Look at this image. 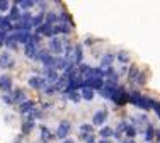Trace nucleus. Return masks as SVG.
<instances>
[{"label": "nucleus", "mask_w": 160, "mask_h": 143, "mask_svg": "<svg viewBox=\"0 0 160 143\" xmlns=\"http://www.w3.org/2000/svg\"><path fill=\"white\" fill-rule=\"evenodd\" d=\"M83 95H85V99H92V92H90V90L83 92Z\"/></svg>", "instance_id": "obj_3"}, {"label": "nucleus", "mask_w": 160, "mask_h": 143, "mask_svg": "<svg viewBox=\"0 0 160 143\" xmlns=\"http://www.w3.org/2000/svg\"><path fill=\"white\" fill-rule=\"evenodd\" d=\"M124 143H133V141H131V140H128V141H124Z\"/></svg>", "instance_id": "obj_5"}, {"label": "nucleus", "mask_w": 160, "mask_h": 143, "mask_svg": "<svg viewBox=\"0 0 160 143\" xmlns=\"http://www.w3.org/2000/svg\"><path fill=\"white\" fill-rule=\"evenodd\" d=\"M119 58H121V61H126V60H128V56H126L124 53H121V55H119Z\"/></svg>", "instance_id": "obj_4"}, {"label": "nucleus", "mask_w": 160, "mask_h": 143, "mask_svg": "<svg viewBox=\"0 0 160 143\" xmlns=\"http://www.w3.org/2000/svg\"><path fill=\"white\" fill-rule=\"evenodd\" d=\"M109 134H113V131L109 130V128H106V130H102V136H109Z\"/></svg>", "instance_id": "obj_2"}, {"label": "nucleus", "mask_w": 160, "mask_h": 143, "mask_svg": "<svg viewBox=\"0 0 160 143\" xmlns=\"http://www.w3.org/2000/svg\"><path fill=\"white\" fill-rule=\"evenodd\" d=\"M100 143H109V141H100Z\"/></svg>", "instance_id": "obj_6"}, {"label": "nucleus", "mask_w": 160, "mask_h": 143, "mask_svg": "<svg viewBox=\"0 0 160 143\" xmlns=\"http://www.w3.org/2000/svg\"><path fill=\"white\" fill-rule=\"evenodd\" d=\"M106 116H107V114H106V111H100L99 114H95V117H94V123H95V124H100V123H102L104 119H106Z\"/></svg>", "instance_id": "obj_1"}]
</instances>
